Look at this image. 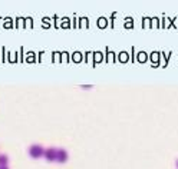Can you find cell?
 Here are the masks:
<instances>
[{"label":"cell","mask_w":178,"mask_h":169,"mask_svg":"<svg viewBox=\"0 0 178 169\" xmlns=\"http://www.w3.org/2000/svg\"><path fill=\"white\" fill-rule=\"evenodd\" d=\"M29 155L32 158H39V156L45 155V152H43V148L40 145H32L30 149H29Z\"/></svg>","instance_id":"6da1fadb"},{"label":"cell","mask_w":178,"mask_h":169,"mask_svg":"<svg viewBox=\"0 0 178 169\" xmlns=\"http://www.w3.org/2000/svg\"><path fill=\"white\" fill-rule=\"evenodd\" d=\"M68 159V152L65 149H58V156H56V161L59 162H65Z\"/></svg>","instance_id":"3957f363"},{"label":"cell","mask_w":178,"mask_h":169,"mask_svg":"<svg viewBox=\"0 0 178 169\" xmlns=\"http://www.w3.org/2000/svg\"><path fill=\"white\" fill-rule=\"evenodd\" d=\"M0 169H9L6 165H0Z\"/></svg>","instance_id":"5b68a950"},{"label":"cell","mask_w":178,"mask_h":169,"mask_svg":"<svg viewBox=\"0 0 178 169\" xmlns=\"http://www.w3.org/2000/svg\"><path fill=\"white\" fill-rule=\"evenodd\" d=\"M45 156H46L47 161H55L58 156V149H47L45 152Z\"/></svg>","instance_id":"7a4b0ae2"},{"label":"cell","mask_w":178,"mask_h":169,"mask_svg":"<svg viewBox=\"0 0 178 169\" xmlns=\"http://www.w3.org/2000/svg\"><path fill=\"white\" fill-rule=\"evenodd\" d=\"M6 162H7V158L2 155V156H0V163H5V165H6Z\"/></svg>","instance_id":"277c9868"}]
</instances>
